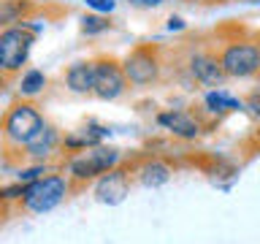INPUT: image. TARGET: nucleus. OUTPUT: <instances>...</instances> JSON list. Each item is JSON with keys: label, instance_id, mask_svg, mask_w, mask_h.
<instances>
[{"label": "nucleus", "instance_id": "obj_1", "mask_svg": "<svg viewBox=\"0 0 260 244\" xmlns=\"http://www.w3.org/2000/svg\"><path fill=\"white\" fill-rule=\"evenodd\" d=\"M46 125L44 114L32 103H14L0 119V136H3L6 149L22 152L24 146L32 141V136Z\"/></svg>", "mask_w": 260, "mask_h": 244}, {"label": "nucleus", "instance_id": "obj_2", "mask_svg": "<svg viewBox=\"0 0 260 244\" xmlns=\"http://www.w3.org/2000/svg\"><path fill=\"white\" fill-rule=\"evenodd\" d=\"M38 33L41 24H30V19L0 30V68L6 71V76H16L22 71Z\"/></svg>", "mask_w": 260, "mask_h": 244}, {"label": "nucleus", "instance_id": "obj_3", "mask_svg": "<svg viewBox=\"0 0 260 244\" xmlns=\"http://www.w3.org/2000/svg\"><path fill=\"white\" fill-rule=\"evenodd\" d=\"M119 160H122V152L119 149L95 144V146H89V149L76 152L68 160V179H71V182H76V185L95 182L98 176L106 174V171L117 168Z\"/></svg>", "mask_w": 260, "mask_h": 244}, {"label": "nucleus", "instance_id": "obj_4", "mask_svg": "<svg viewBox=\"0 0 260 244\" xmlns=\"http://www.w3.org/2000/svg\"><path fill=\"white\" fill-rule=\"evenodd\" d=\"M71 193V179L62 174H49V176H38L36 182H30L24 187L22 195V209L30 211V215H44V211H52L54 206L68 198Z\"/></svg>", "mask_w": 260, "mask_h": 244}, {"label": "nucleus", "instance_id": "obj_5", "mask_svg": "<svg viewBox=\"0 0 260 244\" xmlns=\"http://www.w3.org/2000/svg\"><path fill=\"white\" fill-rule=\"evenodd\" d=\"M122 73H125L127 84L133 87H149L157 84L162 76V57L154 44H141L122 60Z\"/></svg>", "mask_w": 260, "mask_h": 244}, {"label": "nucleus", "instance_id": "obj_6", "mask_svg": "<svg viewBox=\"0 0 260 244\" xmlns=\"http://www.w3.org/2000/svg\"><path fill=\"white\" fill-rule=\"evenodd\" d=\"M217 60L228 79H249L260 73V44H255V41H231L219 49Z\"/></svg>", "mask_w": 260, "mask_h": 244}, {"label": "nucleus", "instance_id": "obj_7", "mask_svg": "<svg viewBox=\"0 0 260 244\" xmlns=\"http://www.w3.org/2000/svg\"><path fill=\"white\" fill-rule=\"evenodd\" d=\"M95 79H92V95L101 101H117L125 95L127 79L122 73V63L114 57H95Z\"/></svg>", "mask_w": 260, "mask_h": 244}, {"label": "nucleus", "instance_id": "obj_8", "mask_svg": "<svg viewBox=\"0 0 260 244\" xmlns=\"http://www.w3.org/2000/svg\"><path fill=\"white\" fill-rule=\"evenodd\" d=\"M57 152H62V133L54 125H46L32 136V141L22 149V158L30 163H49Z\"/></svg>", "mask_w": 260, "mask_h": 244}, {"label": "nucleus", "instance_id": "obj_9", "mask_svg": "<svg viewBox=\"0 0 260 244\" xmlns=\"http://www.w3.org/2000/svg\"><path fill=\"white\" fill-rule=\"evenodd\" d=\"M127 193H130V174L122 168H111L95 179V198L101 203L117 206V203L127 198Z\"/></svg>", "mask_w": 260, "mask_h": 244}, {"label": "nucleus", "instance_id": "obj_10", "mask_svg": "<svg viewBox=\"0 0 260 244\" xmlns=\"http://www.w3.org/2000/svg\"><path fill=\"white\" fill-rule=\"evenodd\" d=\"M187 68H190V76L203 87H222L228 81L225 71L219 68L217 54L211 52H192L190 60H187Z\"/></svg>", "mask_w": 260, "mask_h": 244}, {"label": "nucleus", "instance_id": "obj_11", "mask_svg": "<svg viewBox=\"0 0 260 244\" xmlns=\"http://www.w3.org/2000/svg\"><path fill=\"white\" fill-rule=\"evenodd\" d=\"M92 79H95L92 60H79L68 65V71H65V87L76 95H92Z\"/></svg>", "mask_w": 260, "mask_h": 244}, {"label": "nucleus", "instance_id": "obj_12", "mask_svg": "<svg viewBox=\"0 0 260 244\" xmlns=\"http://www.w3.org/2000/svg\"><path fill=\"white\" fill-rule=\"evenodd\" d=\"M157 122L179 138H198L201 136V122L190 117L187 111H166L157 117Z\"/></svg>", "mask_w": 260, "mask_h": 244}, {"label": "nucleus", "instance_id": "obj_13", "mask_svg": "<svg viewBox=\"0 0 260 244\" xmlns=\"http://www.w3.org/2000/svg\"><path fill=\"white\" fill-rule=\"evenodd\" d=\"M171 166H166L162 160H146V163H141V166L136 168V182L138 185H144V187H162L171 179Z\"/></svg>", "mask_w": 260, "mask_h": 244}, {"label": "nucleus", "instance_id": "obj_14", "mask_svg": "<svg viewBox=\"0 0 260 244\" xmlns=\"http://www.w3.org/2000/svg\"><path fill=\"white\" fill-rule=\"evenodd\" d=\"M32 3L30 0H0V30L30 19Z\"/></svg>", "mask_w": 260, "mask_h": 244}, {"label": "nucleus", "instance_id": "obj_15", "mask_svg": "<svg viewBox=\"0 0 260 244\" xmlns=\"http://www.w3.org/2000/svg\"><path fill=\"white\" fill-rule=\"evenodd\" d=\"M206 106H209V111H239V109H244V103L241 101H236V98H231V95H225V93H219V89H211V93L206 95Z\"/></svg>", "mask_w": 260, "mask_h": 244}, {"label": "nucleus", "instance_id": "obj_16", "mask_svg": "<svg viewBox=\"0 0 260 244\" xmlns=\"http://www.w3.org/2000/svg\"><path fill=\"white\" fill-rule=\"evenodd\" d=\"M44 87H46V76H44V71H36V68L27 71L19 81V93L24 98H32V95L44 93Z\"/></svg>", "mask_w": 260, "mask_h": 244}, {"label": "nucleus", "instance_id": "obj_17", "mask_svg": "<svg viewBox=\"0 0 260 244\" xmlns=\"http://www.w3.org/2000/svg\"><path fill=\"white\" fill-rule=\"evenodd\" d=\"M109 27H111V22H106L103 16H84L81 19V33H87V36H95V33H103Z\"/></svg>", "mask_w": 260, "mask_h": 244}, {"label": "nucleus", "instance_id": "obj_18", "mask_svg": "<svg viewBox=\"0 0 260 244\" xmlns=\"http://www.w3.org/2000/svg\"><path fill=\"white\" fill-rule=\"evenodd\" d=\"M84 3L92 8V11H101V14H111L114 6H117V0H84Z\"/></svg>", "mask_w": 260, "mask_h": 244}, {"label": "nucleus", "instance_id": "obj_19", "mask_svg": "<svg viewBox=\"0 0 260 244\" xmlns=\"http://www.w3.org/2000/svg\"><path fill=\"white\" fill-rule=\"evenodd\" d=\"M244 106H247V109L255 114V117H260V89H255V93L247 98V103H244Z\"/></svg>", "mask_w": 260, "mask_h": 244}, {"label": "nucleus", "instance_id": "obj_20", "mask_svg": "<svg viewBox=\"0 0 260 244\" xmlns=\"http://www.w3.org/2000/svg\"><path fill=\"white\" fill-rule=\"evenodd\" d=\"M130 3H136V6H146V8H154V6H162L166 0H130Z\"/></svg>", "mask_w": 260, "mask_h": 244}, {"label": "nucleus", "instance_id": "obj_21", "mask_svg": "<svg viewBox=\"0 0 260 244\" xmlns=\"http://www.w3.org/2000/svg\"><path fill=\"white\" fill-rule=\"evenodd\" d=\"M184 24H182V19H179V16H171L168 19V30H182Z\"/></svg>", "mask_w": 260, "mask_h": 244}, {"label": "nucleus", "instance_id": "obj_22", "mask_svg": "<svg viewBox=\"0 0 260 244\" xmlns=\"http://www.w3.org/2000/svg\"><path fill=\"white\" fill-rule=\"evenodd\" d=\"M201 6H206V8H211V6H225V3H231V0H198Z\"/></svg>", "mask_w": 260, "mask_h": 244}, {"label": "nucleus", "instance_id": "obj_23", "mask_svg": "<svg viewBox=\"0 0 260 244\" xmlns=\"http://www.w3.org/2000/svg\"><path fill=\"white\" fill-rule=\"evenodd\" d=\"M6 81H8V76H6V71L0 68V89H3V84H6Z\"/></svg>", "mask_w": 260, "mask_h": 244}]
</instances>
